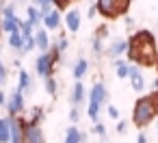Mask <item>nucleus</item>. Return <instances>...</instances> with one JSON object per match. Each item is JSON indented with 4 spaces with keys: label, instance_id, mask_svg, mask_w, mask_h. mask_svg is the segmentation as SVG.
<instances>
[{
    "label": "nucleus",
    "instance_id": "1",
    "mask_svg": "<svg viewBox=\"0 0 158 143\" xmlns=\"http://www.w3.org/2000/svg\"><path fill=\"white\" fill-rule=\"evenodd\" d=\"M128 59L141 67H154L158 61V46L152 31H136L128 37Z\"/></svg>",
    "mask_w": 158,
    "mask_h": 143
},
{
    "label": "nucleus",
    "instance_id": "2",
    "mask_svg": "<svg viewBox=\"0 0 158 143\" xmlns=\"http://www.w3.org/2000/svg\"><path fill=\"white\" fill-rule=\"evenodd\" d=\"M158 117V89L147 93V95H141L136 102H134V108H132V124L136 128H145L149 126L154 119Z\"/></svg>",
    "mask_w": 158,
    "mask_h": 143
},
{
    "label": "nucleus",
    "instance_id": "3",
    "mask_svg": "<svg viewBox=\"0 0 158 143\" xmlns=\"http://www.w3.org/2000/svg\"><path fill=\"white\" fill-rule=\"evenodd\" d=\"M132 0H95V9L106 20H117L128 13Z\"/></svg>",
    "mask_w": 158,
    "mask_h": 143
},
{
    "label": "nucleus",
    "instance_id": "4",
    "mask_svg": "<svg viewBox=\"0 0 158 143\" xmlns=\"http://www.w3.org/2000/svg\"><path fill=\"white\" fill-rule=\"evenodd\" d=\"M108 102V89L104 87V82H95L89 91V106H87V115L89 119L98 121V115H100V108L102 104Z\"/></svg>",
    "mask_w": 158,
    "mask_h": 143
},
{
    "label": "nucleus",
    "instance_id": "5",
    "mask_svg": "<svg viewBox=\"0 0 158 143\" xmlns=\"http://www.w3.org/2000/svg\"><path fill=\"white\" fill-rule=\"evenodd\" d=\"M5 108H7L9 117H20V115L24 113V108H26V104H24V93H22L18 87L7 95V104H5Z\"/></svg>",
    "mask_w": 158,
    "mask_h": 143
},
{
    "label": "nucleus",
    "instance_id": "6",
    "mask_svg": "<svg viewBox=\"0 0 158 143\" xmlns=\"http://www.w3.org/2000/svg\"><path fill=\"white\" fill-rule=\"evenodd\" d=\"M54 65H56V61L50 57V52H44V54H39L35 59V72L41 78H50L54 74Z\"/></svg>",
    "mask_w": 158,
    "mask_h": 143
},
{
    "label": "nucleus",
    "instance_id": "7",
    "mask_svg": "<svg viewBox=\"0 0 158 143\" xmlns=\"http://www.w3.org/2000/svg\"><path fill=\"white\" fill-rule=\"evenodd\" d=\"M24 143H46V134L39 124L26 121L24 126Z\"/></svg>",
    "mask_w": 158,
    "mask_h": 143
},
{
    "label": "nucleus",
    "instance_id": "8",
    "mask_svg": "<svg viewBox=\"0 0 158 143\" xmlns=\"http://www.w3.org/2000/svg\"><path fill=\"white\" fill-rule=\"evenodd\" d=\"M9 119H11V143H24L26 119H22V117H9Z\"/></svg>",
    "mask_w": 158,
    "mask_h": 143
},
{
    "label": "nucleus",
    "instance_id": "9",
    "mask_svg": "<svg viewBox=\"0 0 158 143\" xmlns=\"http://www.w3.org/2000/svg\"><path fill=\"white\" fill-rule=\"evenodd\" d=\"M121 54H128V39L126 37H117V39H113V44L108 46V57L115 61V59H119Z\"/></svg>",
    "mask_w": 158,
    "mask_h": 143
},
{
    "label": "nucleus",
    "instance_id": "10",
    "mask_svg": "<svg viewBox=\"0 0 158 143\" xmlns=\"http://www.w3.org/2000/svg\"><path fill=\"white\" fill-rule=\"evenodd\" d=\"M61 22H63L61 11H59V9H52L48 15H44V22H41V24H44V28H46V31H52V33H54V31H59V28H61Z\"/></svg>",
    "mask_w": 158,
    "mask_h": 143
},
{
    "label": "nucleus",
    "instance_id": "11",
    "mask_svg": "<svg viewBox=\"0 0 158 143\" xmlns=\"http://www.w3.org/2000/svg\"><path fill=\"white\" fill-rule=\"evenodd\" d=\"M63 22H65L67 33H78V31H80V11H78V9H69V11L65 13Z\"/></svg>",
    "mask_w": 158,
    "mask_h": 143
},
{
    "label": "nucleus",
    "instance_id": "12",
    "mask_svg": "<svg viewBox=\"0 0 158 143\" xmlns=\"http://www.w3.org/2000/svg\"><path fill=\"white\" fill-rule=\"evenodd\" d=\"M48 33H50V31H46V28H37V31H35V46H37V50H41V52H48L50 46H52Z\"/></svg>",
    "mask_w": 158,
    "mask_h": 143
},
{
    "label": "nucleus",
    "instance_id": "13",
    "mask_svg": "<svg viewBox=\"0 0 158 143\" xmlns=\"http://www.w3.org/2000/svg\"><path fill=\"white\" fill-rule=\"evenodd\" d=\"M128 78H130V85H132L134 91H143L145 89V78L139 72V65H130V76Z\"/></svg>",
    "mask_w": 158,
    "mask_h": 143
},
{
    "label": "nucleus",
    "instance_id": "14",
    "mask_svg": "<svg viewBox=\"0 0 158 143\" xmlns=\"http://www.w3.org/2000/svg\"><path fill=\"white\" fill-rule=\"evenodd\" d=\"M85 102V85L80 80H76V85L72 87V93H69V104L72 106H80Z\"/></svg>",
    "mask_w": 158,
    "mask_h": 143
},
{
    "label": "nucleus",
    "instance_id": "15",
    "mask_svg": "<svg viewBox=\"0 0 158 143\" xmlns=\"http://www.w3.org/2000/svg\"><path fill=\"white\" fill-rule=\"evenodd\" d=\"M18 89H20L22 93H28V91L33 89V78H31V74H28L26 69H20V72H18Z\"/></svg>",
    "mask_w": 158,
    "mask_h": 143
},
{
    "label": "nucleus",
    "instance_id": "16",
    "mask_svg": "<svg viewBox=\"0 0 158 143\" xmlns=\"http://www.w3.org/2000/svg\"><path fill=\"white\" fill-rule=\"evenodd\" d=\"M20 18L18 15H13V18H2L0 20V28H2V33H7V35H11V33H15L18 28H20Z\"/></svg>",
    "mask_w": 158,
    "mask_h": 143
},
{
    "label": "nucleus",
    "instance_id": "17",
    "mask_svg": "<svg viewBox=\"0 0 158 143\" xmlns=\"http://www.w3.org/2000/svg\"><path fill=\"white\" fill-rule=\"evenodd\" d=\"M26 15H28V22H31L35 28L44 22V13H41V9L35 7V5H28V7H26Z\"/></svg>",
    "mask_w": 158,
    "mask_h": 143
},
{
    "label": "nucleus",
    "instance_id": "18",
    "mask_svg": "<svg viewBox=\"0 0 158 143\" xmlns=\"http://www.w3.org/2000/svg\"><path fill=\"white\" fill-rule=\"evenodd\" d=\"M0 143H11V119L0 117Z\"/></svg>",
    "mask_w": 158,
    "mask_h": 143
},
{
    "label": "nucleus",
    "instance_id": "19",
    "mask_svg": "<svg viewBox=\"0 0 158 143\" xmlns=\"http://www.w3.org/2000/svg\"><path fill=\"white\" fill-rule=\"evenodd\" d=\"M9 48L15 50V52H22V48H24V35H22L20 28H18L15 33L9 35Z\"/></svg>",
    "mask_w": 158,
    "mask_h": 143
},
{
    "label": "nucleus",
    "instance_id": "20",
    "mask_svg": "<svg viewBox=\"0 0 158 143\" xmlns=\"http://www.w3.org/2000/svg\"><path fill=\"white\" fill-rule=\"evenodd\" d=\"M82 141H85V134L76 126H69L67 132H65V141L63 143H82Z\"/></svg>",
    "mask_w": 158,
    "mask_h": 143
},
{
    "label": "nucleus",
    "instance_id": "21",
    "mask_svg": "<svg viewBox=\"0 0 158 143\" xmlns=\"http://www.w3.org/2000/svg\"><path fill=\"white\" fill-rule=\"evenodd\" d=\"M87 72H89V61H87V59H78V61H76V65H74V72H72V74H74V78H76V80H80V78H85V76H87Z\"/></svg>",
    "mask_w": 158,
    "mask_h": 143
},
{
    "label": "nucleus",
    "instance_id": "22",
    "mask_svg": "<svg viewBox=\"0 0 158 143\" xmlns=\"http://www.w3.org/2000/svg\"><path fill=\"white\" fill-rule=\"evenodd\" d=\"M115 74H117V78H128L130 76V65L128 63H123L121 59H115Z\"/></svg>",
    "mask_w": 158,
    "mask_h": 143
},
{
    "label": "nucleus",
    "instance_id": "23",
    "mask_svg": "<svg viewBox=\"0 0 158 143\" xmlns=\"http://www.w3.org/2000/svg\"><path fill=\"white\" fill-rule=\"evenodd\" d=\"M20 31H22L24 37H33V35H35V26H33L28 20H22V22H20Z\"/></svg>",
    "mask_w": 158,
    "mask_h": 143
},
{
    "label": "nucleus",
    "instance_id": "24",
    "mask_svg": "<svg viewBox=\"0 0 158 143\" xmlns=\"http://www.w3.org/2000/svg\"><path fill=\"white\" fill-rule=\"evenodd\" d=\"M46 91L54 98L56 95V91H59V82L54 80V76H50V78H46Z\"/></svg>",
    "mask_w": 158,
    "mask_h": 143
},
{
    "label": "nucleus",
    "instance_id": "25",
    "mask_svg": "<svg viewBox=\"0 0 158 143\" xmlns=\"http://www.w3.org/2000/svg\"><path fill=\"white\" fill-rule=\"evenodd\" d=\"M37 46H35V35L33 37H24V48H22V52L20 54H28L31 50H35Z\"/></svg>",
    "mask_w": 158,
    "mask_h": 143
},
{
    "label": "nucleus",
    "instance_id": "26",
    "mask_svg": "<svg viewBox=\"0 0 158 143\" xmlns=\"http://www.w3.org/2000/svg\"><path fill=\"white\" fill-rule=\"evenodd\" d=\"M41 119H44V108H41V106H35V108L31 111V119H28V121H33V124H39Z\"/></svg>",
    "mask_w": 158,
    "mask_h": 143
},
{
    "label": "nucleus",
    "instance_id": "27",
    "mask_svg": "<svg viewBox=\"0 0 158 143\" xmlns=\"http://www.w3.org/2000/svg\"><path fill=\"white\" fill-rule=\"evenodd\" d=\"M52 44H54L61 52H65V50H67V46H69V39H67V35H59V39H56V41H52Z\"/></svg>",
    "mask_w": 158,
    "mask_h": 143
},
{
    "label": "nucleus",
    "instance_id": "28",
    "mask_svg": "<svg viewBox=\"0 0 158 143\" xmlns=\"http://www.w3.org/2000/svg\"><path fill=\"white\" fill-rule=\"evenodd\" d=\"M93 54L95 57H102V52H104V39H98V37H93Z\"/></svg>",
    "mask_w": 158,
    "mask_h": 143
},
{
    "label": "nucleus",
    "instance_id": "29",
    "mask_svg": "<svg viewBox=\"0 0 158 143\" xmlns=\"http://www.w3.org/2000/svg\"><path fill=\"white\" fill-rule=\"evenodd\" d=\"M78 119H80V111H78V106H72V108H69V121L76 124Z\"/></svg>",
    "mask_w": 158,
    "mask_h": 143
},
{
    "label": "nucleus",
    "instance_id": "30",
    "mask_svg": "<svg viewBox=\"0 0 158 143\" xmlns=\"http://www.w3.org/2000/svg\"><path fill=\"white\" fill-rule=\"evenodd\" d=\"M93 130H95V134H98V137H102V139H106V126H104V124H100V121H95V128H93Z\"/></svg>",
    "mask_w": 158,
    "mask_h": 143
},
{
    "label": "nucleus",
    "instance_id": "31",
    "mask_svg": "<svg viewBox=\"0 0 158 143\" xmlns=\"http://www.w3.org/2000/svg\"><path fill=\"white\" fill-rule=\"evenodd\" d=\"M106 113H108V117H110V119H119V111H117V106L108 104V106H106Z\"/></svg>",
    "mask_w": 158,
    "mask_h": 143
},
{
    "label": "nucleus",
    "instance_id": "32",
    "mask_svg": "<svg viewBox=\"0 0 158 143\" xmlns=\"http://www.w3.org/2000/svg\"><path fill=\"white\" fill-rule=\"evenodd\" d=\"M69 2H72V0H52V5L61 11V9H67L69 7Z\"/></svg>",
    "mask_w": 158,
    "mask_h": 143
},
{
    "label": "nucleus",
    "instance_id": "33",
    "mask_svg": "<svg viewBox=\"0 0 158 143\" xmlns=\"http://www.w3.org/2000/svg\"><path fill=\"white\" fill-rule=\"evenodd\" d=\"M7 82V67H5V63L0 61V87H2Z\"/></svg>",
    "mask_w": 158,
    "mask_h": 143
},
{
    "label": "nucleus",
    "instance_id": "34",
    "mask_svg": "<svg viewBox=\"0 0 158 143\" xmlns=\"http://www.w3.org/2000/svg\"><path fill=\"white\" fill-rule=\"evenodd\" d=\"M106 35H108V28H106V26H98V31H95V35H93V37H98V39H104Z\"/></svg>",
    "mask_w": 158,
    "mask_h": 143
},
{
    "label": "nucleus",
    "instance_id": "35",
    "mask_svg": "<svg viewBox=\"0 0 158 143\" xmlns=\"http://www.w3.org/2000/svg\"><path fill=\"white\" fill-rule=\"evenodd\" d=\"M115 130H117L119 134H123V132L128 130V124H126L123 119H119V121H117V126H115Z\"/></svg>",
    "mask_w": 158,
    "mask_h": 143
},
{
    "label": "nucleus",
    "instance_id": "36",
    "mask_svg": "<svg viewBox=\"0 0 158 143\" xmlns=\"http://www.w3.org/2000/svg\"><path fill=\"white\" fill-rule=\"evenodd\" d=\"M136 143H147V134H145V132H141V134L136 137Z\"/></svg>",
    "mask_w": 158,
    "mask_h": 143
},
{
    "label": "nucleus",
    "instance_id": "37",
    "mask_svg": "<svg viewBox=\"0 0 158 143\" xmlns=\"http://www.w3.org/2000/svg\"><path fill=\"white\" fill-rule=\"evenodd\" d=\"M95 13H98V9H95V2H93V5L89 7V13H87V15H89V18H93Z\"/></svg>",
    "mask_w": 158,
    "mask_h": 143
},
{
    "label": "nucleus",
    "instance_id": "38",
    "mask_svg": "<svg viewBox=\"0 0 158 143\" xmlns=\"http://www.w3.org/2000/svg\"><path fill=\"white\" fill-rule=\"evenodd\" d=\"M5 104H7V93L0 91V106H5Z\"/></svg>",
    "mask_w": 158,
    "mask_h": 143
},
{
    "label": "nucleus",
    "instance_id": "39",
    "mask_svg": "<svg viewBox=\"0 0 158 143\" xmlns=\"http://www.w3.org/2000/svg\"><path fill=\"white\" fill-rule=\"evenodd\" d=\"M126 26H128V28H134V20H132V18H126Z\"/></svg>",
    "mask_w": 158,
    "mask_h": 143
},
{
    "label": "nucleus",
    "instance_id": "40",
    "mask_svg": "<svg viewBox=\"0 0 158 143\" xmlns=\"http://www.w3.org/2000/svg\"><path fill=\"white\" fill-rule=\"evenodd\" d=\"M152 87H154V91H156V89H158V76H156V78H154V82H152Z\"/></svg>",
    "mask_w": 158,
    "mask_h": 143
},
{
    "label": "nucleus",
    "instance_id": "41",
    "mask_svg": "<svg viewBox=\"0 0 158 143\" xmlns=\"http://www.w3.org/2000/svg\"><path fill=\"white\" fill-rule=\"evenodd\" d=\"M156 72H158V61H156Z\"/></svg>",
    "mask_w": 158,
    "mask_h": 143
},
{
    "label": "nucleus",
    "instance_id": "42",
    "mask_svg": "<svg viewBox=\"0 0 158 143\" xmlns=\"http://www.w3.org/2000/svg\"><path fill=\"white\" fill-rule=\"evenodd\" d=\"M156 132H158V121H156Z\"/></svg>",
    "mask_w": 158,
    "mask_h": 143
},
{
    "label": "nucleus",
    "instance_id": "43",
    "mask_svg": "<svg viewBox=\"0 0 158 143\" xmlns=\"http://www.w3.org/2000/svg\"><path fill=\"white\" fill-rule=\"evenodd\" d=\"M0 9H2V0H0Z\"/></svg>",
    "mask_w": 158,
    "mask_h": 143
}]
</instances>
